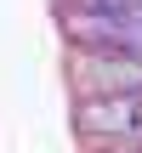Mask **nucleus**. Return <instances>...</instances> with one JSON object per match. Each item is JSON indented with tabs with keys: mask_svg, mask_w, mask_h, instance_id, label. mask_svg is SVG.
Listing matches in <instances>:
<instances>
[{
	"mask_svg": "<svg viewBox=\"0 0 142 153\" xmlns=\"http://www.w3.org/2000/svg\"><path fill=\"white\" fill-rule=\"evenodd\" d=\"M74 131L85 142H131V148H142V91H80Z\"/></svg>",
	"mask_w": 142,
	"mask_h": 153,
	"instance_id": "nucleus-1",
	"label": "nucleus"
},
{
	"mask_svg": "<svg viewBox=\"0 0 142 153\" xmlns=\"http://www.w3.org/2000/svg\"><path fill=\"white\" fill-rule=\"evenodd\" d=\"M74 85L80 91H142V57L131 51H74Z\"/></svg>",
	"mask_w": 142,
	"mask_h": 153,
	"instance_id": "nucleus-2",
	"label": "nucleus"
}]
</instances>
